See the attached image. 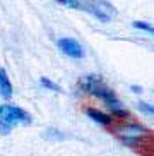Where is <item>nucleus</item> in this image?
Masks as SVG:
<instances>
[{"label":"nucleus","instance_id":"1a4fd4ad","mask_svg":"<svg viewBox=\"0 0 154 156\" xmlns=\"http://www.w3.org/2000/svg\"><path fill=\"white\" fill-rule=\"evenodd\" d=\"M139 108H141L142 112H145V113H149V115H152V113H154L152 105H147V103H144V101H141V103H139Z\"/></svg>","mask_w":154,"mask_h":156},{"label":"nucleus","instance_id":"6e6552de","mask_svg":"<svg viewBox=\"0 0 154 156\" xmlns=\"http://www.w3.org/2000/svg\"><path fill=\"white\" fill-rule=\"evenodd\" d=\"M132 26H134L135 29H144V31H147V33H152L154 31V28L151 26V24L142 23V21H134V23H132Z\"/></svg>","mask_w":154,"mask_h":156},{"label":"nucleus","instance_id":"0eeeda50","mask_svg":"<svg viewBox=\"0 0 154 156\" xmlns=\"http://www.w3.org/2000/svg\"><path fill=\"white\" fill-rule=\"evenodd\" d=\"M41 86H45L46 89H50V91H57V93H62V87L58 86V84H55L53 81H50L48 77H41L40 79Z\"/></svg>","mask_w":154,"mask_h":156},{"label":"nucleus","instance_id":"f257e3e1","mask_svg":"<svg viewBox=\"0 0 154 156\" xmlns=\"http://www.w3.org/2000/svg\"><path fill=\"white\" fill-rule=\"evenodd\" d=\"M81 87L86 93H89V94H93V96L103 100L104 105L111 110L113 115H117V117H128V115H130L125 108H123V105L120 103V100L117 98V94L104 84V81L100 77V76H94V74L84 76V77L81 79Z\"/></svg>","mask_w":154,"mask_h":156},{"label":"nucleus","instance_id":"39448f33","mask_svg":"<svg viewBox=\"0 0 154 156\" xmlns=\"http://www.w3.org/2000/svg\"><path fill=\"white\" fill-rule=\"evenodd\" d=\"M0 96L5 98V100H9L12 96V83H10L4 67H0Z\"/></svg>","mask_w":154,"mask_h":156},{"label":"nucleus","instance_id":"423d86ee","mask_svg":"<svg viewBox=\"0 0 154 156\" xmlns=\"http://www.w3.org/2000/svg\"><path fill=\"white\" fill-rule=\"evenodd\" d=\"M87 115H89L91 119L94 120V122H98V124H101V125H110L111 124V117L110 115H106V113H103V112H100V110H96V108H87Z\"/></svg>","mask_w":154,"mask_h":156},{"label":"nucleus","instance_id":"20e7f679","mask_svg":"<svg viewBox=\"0 0 154 156\" xmlns=\"http://www.w3.org/2000/svg\"><path fill=\"white\" fill-rule=\"evenodd\" d=\"M58 48L64 51L65 55L72 57V58H82V57H84L81 43L77 41V40H74V38H60Z\"/></svg>","mask_w":154,"mask_h":156},{"label":"nucleus","instance_id":"7ed1b4c3","mask_svg":"<svg viewBox=\"0 0 154 156\" xmlns=\"http://www.w3.org/2000/svg\"><path fill=\"white\" fill-rule=\"evenodd\" d=\"M24 124L29 125L31 124V115L24 112L23 108L14 105H2L0 106V134L7 136L14 129V125Z\"/></svg>","mask_w":154,"mask_h":156},{"label":"nucleus","instance_id":"9d476101","mask_svg":"<svg viewBox=\"0 0 154 156\" xmlns=\"http://www.w3.org/2000/svg\"><path fill=\"white\" fill-rule=\"evenodd\" d=\"M132 91L134 93H142V87L141 86H132Z\"/></svg>","mask_w":154,"mask_h":156},{"label":"nucleus","instance_id":"f03ea898","mask_svg":"<svg viewBox=\"0 0 154 156\" xmlns=\"http://www.w3.org/2000/svg\"><path fill=\"white\" fill-rule=\"evenodd\" d=\"M60 5L75 10H84L87 14L94 16L101 23H110L117 17V9L106 0H57Z\"/></svg>","mask_w":154,"mask_h":156}]
</instances>
